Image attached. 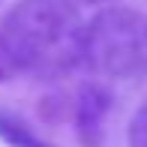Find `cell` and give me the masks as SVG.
I'll use <instances>...</instances> for the list:
<instances>
[{"mask_svg": "<svg viewBox=\"0 0 147 147\" xmlns=\"http://www.w3.org/2000/svg\"><path fill=\"white\" fill-rule=\"evenodd\" d=\"M84 18L72 0H18L0 27L18 72L54 81L84 60Z\"/></svg>", "mask_w": 147, "mask_h": 147, "instance_id": "cell-1", "label": "cell"}, {"mask_svg": "<svg viewBox=\"0 0 147 147\" xmlns=\"http://www.w3.org/2000/svg\"><path fill=\"white\" fill-rule=\"evenodd\" d=\"M84 66L108 81L147 75V15L132 6H105L84 24Z\"/></svg>", "mask_w": 147, "mask_h": 147, "instance_id": "cell-2", "label": "cell"}, {"mask_svg": "<svg viewBox=\"0 0 147 147\" xmlns=\"http://www.w3.org/2000/svg\"><path fill=\"white\" fill-rule=\"evenodd\" d=\"M114 108V96L105 84L84 81L69 99V120L75 126V138L84 147H102L108 132V117Z\"/></svg>", "mask_w": 147, "mask_h": 147, "instance_id": "cell-3", "label": "cell"}, {"mask_svg": "<svg viewBox=\"0 0 147 147\" xmlns=\"http://www.w3.org/2000/svg\"><path fill=\"white\" fill-rule=\"evenodd\" d=\"M0 141L9 147H57L45 135H39L36 126L30 123L21 111L0 102Z\"/></svg>", "mask_w": 147, "mask_h": 147, "instance_id": "cell-4", "label": "cell"}, {"mask_svg": "<svg viewBox=\"0 0 147 147\" xmlns=\"http://www.w3.org/2000/svg\"><path fill=\"white\" fill-rule=\"evenodd\" d=\"M15 75H21V72H18V63H15V57H12L9 42H6V33L0 27V84L12 81Z\"/></svg>", "mask_w": 147, "mask_h": 147, "instance_id": "cell-5", "label": "cell"}, {"mask_svg": "<svg viewBox=\"0 0 147 147\" xmlns=\"http://www.w3.org/2000/svg\"><path fill=\"white\" fill-rule=\"evenodd\" d=\"M129 147H147V102L135 111L129 123Z\"/></svg>", "mask_w": 147, "mask_h": 147, "instance_id": "cell-6", "label": "cell"}, {"mask_svg": "<svg viewBox=\"0 0 147 147\" xmlns=\"http://www.w3.org/2000/svg\"><path fill=\"white\" fill-rule=\"evenodd\" d=\"M81 3H87V6H108V3H114V0H81Z\"/></svg>", "mask_w": 147, "mask_h": 147, "instance_id": "cell-7", "label": "cell"}]
</instances>
